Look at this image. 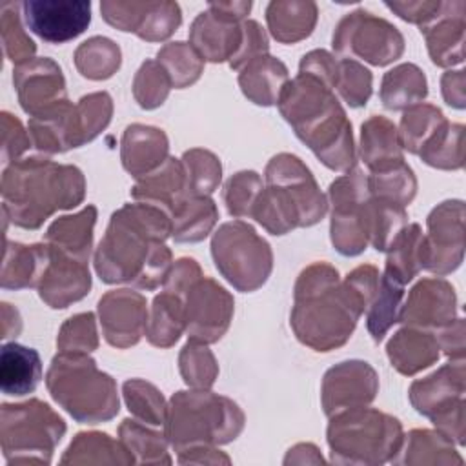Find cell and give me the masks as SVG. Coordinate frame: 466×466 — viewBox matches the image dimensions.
<instances>
[{
    "label": "cell",
    "mask_w": 466,
    "mask_h": 466,
    "mask_svg": "<svg viewBox=\"0 0 466 466\" xmlns=\"http://www.w3.org/2000/svg\"><path fill=\"white\" fill-rule=\"evenodd\" d=\"M171 233V218L157 206L126 204L113 213L100 240L95 266L104 282H131L155 289L171 269V253L164 238Z\"/></svg>",
    "instance_id": "1"
},
{
    "label": "cell",
    "mask_w": 466,
    "mask_h": 466,
    "mask_svg": "<svg viewBox=\"0 0 466 466\" xmlns=\"http://www.w3.org/2000/svg\"><path fill=\"white\" fill-rule=\"evenodd\" d=\"M366 308L368 302L350 280L340 284L337 269L317 262L297 280L291 326L300 342L328 351L351 337Z\"/></svg>",
    "instance_id": "2"
},
{
    "label": "cell",
    "mask_w": 466,
    "mask_h": 466,
    "mask_svg": "<svg viewBox=\"0 0 466 466\" xmlns=\"http://www.w3.org/2000/svg\"><path fill=\"white\" fill-rule=\"evenodd\" d=\"M331 87L328 80L300 71L295 80L284 86L277 104L299 138L328 167L346 171L355 164L351 124Z\"/></svg>",
    "instance_id": "3"
},
{
    "label": "cell",
    "mask_w": 466,
    "mask_h": 466,
    "mask_svg": "<svg viewBox=\"0 0 466 466\" xmlns=\"http://www.w3.org/2000/svg\"><path fill=\"white\" fill-rule=\"evenodd\" d=\"M84 177L75 166L47 158H20L2 173V213L15 226L36 229L56 209L75 208L84 200Z\"/></svg>",
    "instance_id": "4"
},
{
    "label": "cell",
    "mask_w": 466,
    "mask_h": 466,
    "mask_svg": "<svg viewBox=\"0 0 466 466\" xmlns=\"http://www.w3.org/2000/svg\"><path fill=\"white\" fill-rule=\"evenodd\" d=\"M51 397L78 422L96 424L118 413L116 384L86 353L62 351L46 373Z\"/></svg>",
    "instance_id": "5"
},
{
    "label": "cell",
    "mask_w": 466,
    "mask_h": 466,
    "mask_svg": "<svg viewBox=\"0 0 466 466\" xmlns=\"http://www.w3.org/2000/svg\"><path fill=\"white\" fill-rule=\"evenodd\" d=\"M244 415L235 402L208 391H178L166 413V435L173 448L182 450L224 444L235 439Z\"/></svg>",
    "instance_id": "6"
},
{
    "label": "cell",
    "mask_w": 466,
    "mask_h": 466,
    "mask_svg": "<svg viewBox=\"0 0 466 466\" xmlns=\"http://www.w3.org/2000/svg\"><path fill=\"white\" fill-rule=\"evenodd\" d=\"M64 433V420L36 399L2 404L0 437L7 464H47Z\"/></svg>",
    "instance_id": "7"
},
{
    "label": "cell",
    "mask_w": 466,
    "mask_h": 466,
    "mask_svg": "<svg viewBox=\"0 0 466 466\" xmlns=\"http://www.w3.org/2000/svg\"><path fill=\"white\" fill-rule=\"evenodd\" d=\"M328 442L337 462H382L399 451L402 433L397 419L362 406L333 415Z\"/></svg>",
    "instance_id": "8"
},
{
    "label": "cell",
    "mask_w": 466,
    "mask_h": 466,
    "mask_svg": "<svg viewBox=\"0 0 466 466\" xmlns=\"http://www.w3.org/2000/svg\"><path fill=\"white\" fill-rule=\"evenodd\" d=\"M211 253L218 271L240 291L257 289L271 271L268 242L240 220L220 226L213 237Z\"/></svg>",
    "instance_id": "9"
},
{
    "label": "cell",
    "mask_w": 466,
    "mask_h": 466,
    "mask_svg": "<svg viewBox=\"0 0 466 466\" xmlns=\"http://www.w3.org/2000/svg\"><path fill=\"white\" fill-rule=\"evenodd\" d=\"M333 47L340 56H359L373 66H386L400 56L404 40L390 22L368 11H353L339 22Z\"/></svg>",
    "instance_id": "10"
},
{
    "label": "cell",
    "mask_w": 466,
    "mask_h": 466,
    "mask_svg": "<svg viewBox=\"0 0 466 466\" xmlns=\"http://www.w3.org/2000/svg\"><path fill=\"white\" fill-rule=\"evenodd\" d=\"M333 204L331 242L342 255H359L368 244L366 202L370 198L368 177L355 169L329 186Z\"/></svg>",
    "instance_id": "11"
},
{
    "label": "cell",
    "mask_w": 466,
    "mask_h": 466,
    "mask_svg": "<svg viewBox=\"0 0 466 466\" xmlns=\"http://www.w3.org/2000/svg\"><path fill=\"white\" fill-rule=\"evenodd\" d=\"M251 2L209 4L189 31L197 53L209 62L231 60L242 44V18L249 13Z\"/></svg>",
    "instance_id": "12"
},
{
    "label": "cell",
    "mask_w": 466,
    "mask_h": 466,
    "mask_svg": "<svg viewBox=\"0 0 466 466\" xmlns=\"http://www.w3.org/2000/svg\"><path fill=\"white\" fill-rule=\"evenodd\" d=\"M233 315L231 295L211 279H198L184 297L186 331L193 342L218 340Z\"/></svg>",
    "instance_id": "13"
},
{
    "label": "cell",
    "mask_w": 466,
    "mask_h": 466,
    "mask_svg": "<svg viewBox=\"0 0 466 466\" xmlns=\"http://www.w3.org/2000/svg\"><path fill=\"white\" fill-rule=\"evenodd\" d=\"M25 25L49 44H64L82 35L91 22L89 2L25 0L22 4Z\"/></svg>",
    "instance_id": "14"
},
{
    "label": "cell",
    "mask_w": 466,
    "mask_h": 466,
    "mask_svg": "<svg viewBox=\"0 0 466 466\" xmlns=\"http://www.w3.org/2000/svg\"><path fill=\"white\" fill-rule=\"evenodd\" d=\"M102 16L120 31H133L144 40H164L180 25L175 2H102Z\"/></svg>",
    "instance_id": "15"
},
{
    "label": "cell",
    "mask_w": 466,
    "mask_h": 466,
    "mask_svg": "<svg viewBox=\"0 0 466 466\" xmlns=\"http://www.w3.org/2000/svg\"><path fill=\"white\" fill-rule=\"evenodd\" d=\"M20 106L31 116L44 115L69 102L60 67L51 58H33L13 71Z\"/></svg>",
    "instance_id": "16"
},
{
    "label": "cell",
    "mask_w": 466,
    "mask_h": 466,
    "mask_svg": "<svg viewBox=\"0 0 466 466\" xmlns=\"http://www.w3.org/2000/svg\"><path fill=\"white\" fill-rule=\"evenodd\" d=\"M377 393V375L371 366L360 360H348L331 368L322 384L324 411L333 417L337 413L362 408L373 400Z\"/></svg>",
    "instance_id": "17"
},
{
    "label": "cell",
    "mask_w": 466,
    "mask_h": 466,
    "mask_svg": "<svg viewBox=\"0 0 466 466\" xmlns=\"http://www.w3.org/2000/svg\"><path fill=\"white\" fill-rule=\"evenodd\" d=\"M98 313L107 342L116 348L133 346L146 333V299L137 291L115 289L106 293L98 302Z\"/></svg>",
    "instance_id": "18"
},
{
    "label": "cell",
    "mask_w": 466,
    "mask_h": 466,
    "mask_svg": "<svg viewBox=\"0 0 466 466\" xmlns=\"http://www.w3.org/2000/svg\"><path fill=\"white\" fill-rule=\"evenodd\" d=\"M266 178L268 184L280 186L297 202L304 226H311L324 217L326 200L300 158L288 153L271 158L266 167Z\"/></svg>",
    "instance_id": "19"
},
{
    "label": "cell",
    "mask_w": 466,
    "mask_h": 466,
    "mask_svg": "<svg viewBox=\"0 0 466 466\" xmlns=\"http://www.w3.org/2000/svg\"><path fill=\"white\" fill-rule=\"evenodd\" d=\"M49 246V244H47ZM47 268L40 279V299L51 308H66L80 300L91 288V277L86 262L76 260L55 248H51Z\"/></svg>",
    "instance_id": "20"
},
{
    "label": "cell",
    "mask_w": 466,
    "mask_h": 466,
    "mask_svg": "<svg viewBox=\"0 0 466 466\" xmlns=\"http://www.w3.org/2000/svg\"><path fill=\"white\" fill-rule=\"evenodd\" d=\"M131 195L140 202L160 208L171 218L178 206L191 197L182 160L167 157L162 166L142 177V180L133 187Z\"/></svg>",
    "instance_id": "21"
},
{
    "label": "cell",
    "mask_w": 466,
    "mask_h": 466,
    "mask_svg": "<svg viewBox=\"0 0 466 466\" xmlns=\"http://www.w3.org/2000/svg\"><path fill=\"white\" fill-rule=\"evenodd\" d=\"M453 315V289L442 280L419 282L399 313V320L415 326H439Z\"/></svg>",
    "instance_id": "22"
},
{
    "label": "cell",
    "mask_w": 466,
    "mask_h": 466,
    "mask_svg": "<svg viewBox=\"0 0 466 466\" xmlns=\"http://www.w3.org/2000/svg\"><path fill=\"white\" fill-rule=\"evenodd\" d=\"M167 160V138L162 129L133 124L122 138V164L135 175L144 177Z\"/></svg>",
    "instance_id": "23"
},
{
    "label": "cell",
    "mask_w": 466,
    "mask_h": 466,
    "mask_svg": "<svg viewBox=\"0 0 466 466\" xmlns=\"http://www.w3.org/2000/svg\"><path fill=\"white\" fill-rule=\"evenodd\" d=\"M2 262V288L22 289L40 284V279L47 268L51 249L47 244L24 246L18 242H4Z\"/></svg>",
    "instance_id": "24"
},
{
    "label": "cell",
    "mask_w": 466,
    "mask_h": 466,
    "mask_svg": "<svg viewBox=\"0 0 466 466\" xmlns=\"http://www.w3.org/2000/svg\"><path fill=\"white\" fill-rule=\"evenodd\" d=\"M42 379V362L36 350L7 342L0 351V388L5 395L22 397L36 390Z\"/></svg>",
    "instance_id": "25"
},
{
    "label": "cell",
    "mask_w": 466,
    "mask_h": 466,
    "mask_svg": "<svg viewBox=\"0 0 466 466\" xmlns=\"http://www.w3.org/2000/svg\"><path fill=\"white\" fill-rule=\"evenodd\" d=\"M95 218H96L95 206H87L76 215L60 217L49 226L46 233V242L51 248L76 260L87 262L89 251H91Z\"/></svg>",
    "instance_id": "26"
},
{
    "label": "cell",
    "mask_w": 466,
    "mask_h": 466,
    "mask_svg": "<svg viewBox=\"0 0 466 466\" xmlns=\"http://www.w3.org/2000/svg\"><path fill=\"white\" fill-rule=\"evenodd\" d=\"M238 82L249 100L260 106H269L279 100L288 84V69L280 60L262 55L244 66Z\"/></svg>",
    "instance_id": "27"
},
{
    "label": "cell",
    "mask_w": 466,
    "mask_h": 466,
    "mask_svg": "<svg viewBox=\"0 0 466 466\" xmlns=\"http://www.w3.org/2000/svg\"><path fill=\"white\" fill-rule=\"evenodd\" d=\"M271 35L284 44H293L309 36L317 22L313 2H271L266 9Z\"/></svg>",
    "instance_id": "28"
},
{
    "label": "cell",
    "mask_w": 466,
    "mask_h": 466,
    "mask_svg": "<svg viewBox=\"0 0 466 466\" xmlns=\"http://www.w3.org/2000/svg\"><path fill=\"white\" fill-rule=\"evenodd\" d=\"M439 344L430 333L400 329L388 342V357L391 364L404 375H413L430 366L439 357Z\"/></svg>",
    "instance_id": "29"
},
{
    "label": "cell",
    "mask_w": 466,
    "mask_h": 466,
    "mask_svg": "<svg viewBox=\"0 0 466 466\" xmlns=\"http://www.w3.org/2000/svg\"><path fill=\"white\" fill-rule=\"evenodd\" d=\"M184 328V299L164 289V293L157 295L153 300L151 317L146 324V337L151 344L167 348L178 340Z\"/></svg>",
    "instance_id": "30"
},
{
    "label": "cell",
    "mask_w": 466,
    "mask_h": 466,
    "mask_svg": "<svg viewBox=\"0 0 466 466\" xmlns=\"http://www.w3.org/2000/svg\"><path fill=\"white\" fill-rule=\"evenodd\" d=\"M399 146L397 129L384 116H371L362 124L360 155L371 171L384 164L400 160L402 155Z\"/></svg>",
    "instance_id": "31"
},
{
    "label": "cell",
    "mask_w": 466,
    "mask_h": 466,
    "mask_svg": "<svg viewBox=\"0 0 466 466\" xmlns=\"http://www.w3.org/2000/svg\"><path fill=\"white\" fill-rule=\"evenodd\" d=\"M113 111L107 93H93L71 107V147H78L95 138L109 122Z\"/></svg>",
    "instance_id": "32"
},
{
    "label": "cell",
    "mask_w": 466,
    "mask_h": 466,
    "mask_svg": "<svg viewBox=\"0 0 466 466\" xmlns=\"http://www.w3.org/2000/svg\"><path fill=\"white\" fill-rule=\"evenodd\" d=\"M217 220V208L208 197H189L171 215V235L178 242L202 240Z\"/></svg>",
    "instance_id": "33"
},
{
    "label": "cell",
    "mask_w": 466,
    "mask_h": 466,
    "mask_svg": "<svg viewBox=\"0 0 466 466\" xmlns=\"http://www.w3.org/2000/svg\"><path fill=\"white\" fill-rule=\"evenodd\" d=\"M426 96V78L413 64H402L382 78L380 98L388 109H404Z\"/></svg>",
    "instance_id": "34"
},
{
    "label": "cell",
    "mask_w": 466,
    "mask_h": 466,
    "mask_svg": "<svg viewBox=\"0 0 466 466\" xmlns=\"http://www.w3.org/2000/svg\"><path fill=\"white\" fill-rule=\"evenodd\" d=\"M422 242L424 237L417 224L402 229L388 248L390 255L384 273L393 277L400 284L410 282L419 268H422Z\"/></svg>",
    "instance_id": "35"
},
{
    "label": "cell",
    "mask_w": 466,
    "mask_h": 466,
    "mask_svg": "<svg viewBox=\"0 0 466 466\" xmlns=\"http://www.w3.org/2000/svg\"><path fill=\"white\" fill-rule=\"evenodd\" d=\"M402 286L399 280H395L390 275H382L379 280L377 291L370 302V313H368V331L371 333L375 342H380L386 335V331L399 322L400 313V299H402Z\"/></svg>",
    "instance_id": "36"
},
{
    "label": "cell",
    "mask_w": 466,
    "mask_h": 466,
    "mask_svg": "<svg viewBox=\"0 0 466 466\" xmlns=\"http://www.w3.org/2000/svg\"><path fill=\"white\" fill-rule=\"evenodd\" d=\"M75 64L84 76L102 80L118 69L120 49L113 40L106 36H93L80 44L75 53Z\"/></svg>",
    "instance_id": "37"
},
{
    "label": "cell",
    "mask_w": 466,
    "mask_h": 466,
    "mask_svg": "<svg viewBox=\"0 0 466 466\" xmlns=\"http://www.w3.org/2000/svg\"><path fill=\"white\" fill-rule=\"evenodd\" d=\"M157 62L166 69L171 86L186 87L193 84L202 73V56L186 42H173L164 46L158 55Z\"/></svg>",
    "instance_id": "38"
},
{
    "label": "cell",
    "mask_w": 466,
    "mask_h": 466,
    "mask_svg": "<svg viewBox=\"0 0 466 466\" xmlns=\"http://www.w3.org/2000/svg\"><path fill=\"white\" fill-rule=\"evenodd\" d=\"M20 7L22 4L16 2H4L0 5V31L4 53L16 66L33 60V55L36 51L35 42L27 36L25 29L22 27L18 13Z\"/></svg>",
    "instance_id": "39"
},
{
    "label": "cell",
    "mask_w": 466,
    "mask_h": 466,
    "mask_svg": "<svg viewBox=\"0 0 466 466\" xmlns=\"http://www.w3.org/2000/svg\"><path fill=\"white\" fill-rule=\"evenodd\" d=\"M444 122L442 113L431 106H413L410 107L400 122L399 144L410 153H417L431 138L437 127Z\"/></svg>",
    "instance_id": "40"
},
{
    "label": "cell",
    "mask_w": 466,
    "mask_h": 466,
    "mask_svg": "<svg viewBox=\"0 0 466 466\" xmlns=\"http://www.w3.org/2000/svg\"><path fill=\"white\" fill-rule=\"evenodd\" d=\"M124 397L127 402L129 411L140 419L142 422L149 424H166V404L160 391L144 380L133 379L124 384Z\"/></svg>",
    "instance_id": "41"
},
{
    "label": "cell",
    "mask_w": 466,
    "mask_h": 466,
    "mask_svg": "<svg viewBox=\"0 0 466 466\" xmlns=\"http://www.w3.org/2000/svg\"><path fill=\"white\" fill-rule=\"evenodd\" d=\"M182 164L187 175V187L191 197H208L220 182L218 158L204 149H191L184 155Z\"/></svg>",
    "instance_id": "42"
},
{
    "label": "cell",
    "mask_w": 466,
    "mask_h": 466,
    "mask_svg": "<svg viewBox=\"0 0 466 466\" xmlns=\"http://www.w3.org/2000/svg\"><path fill=\"white\" fill-rule=\"evenodd\" d=\"M180 373L189 386L200 390L209 388L217 377L213 353L206 346H200V342H187L180 353Z\"/></svg>",
    "instance_id": "43"
},
{
    "label": "cell",
    "mask_w": 466,
    "mask_h": 466,
    "mask_svg": "<svg viewBox=\"0 0 466 466\" xmlns=\"http://www.w3.org/2000/svg\"><path fill=\"white\" fill-rule=\"evenodd\" d=\"M120 437L127 451L142 453V462H169L162 435L147 430L138 420L126 419L120 426Z\"/></svg>",
    "instance_id": "44"
},
{
    "label": "cell",
    "mask_w": 466,
    "mask_h": 466,
    "mask_svg": "<svg viewBox=\"0 0 466 466\" xmlns=\"http://www.w3.org/2000/svg\"><path fill=\"white\" fill-rule=\"evenodd\" d=\"M169 87H171V80L166 69L155 60H146L142 64L133 84L135 98L146 109H153L160 106L166 100Z\"/></svg>",
    "instance_id": "45"
},
{
    "label": "cell",
    "mask_w": 466,
    "mask_h": 466,
    "mask_svg": "<svg viewBox=\"0 0 466 466\" xmlns=\"http://www.w3.org/2000/svg\"><path fill=\"white\" fill-rule=\"evenodd\" d=\"M335 87L351 107H360L371 95V73L359 62L344 58L337 66Z\"/></svg>",
    "instance_id": "46"
},
{
    "label": "cell",
    "mask_w": 466,
    "mask_h": 466,
    "mask_svg": "<svg viewBox=\"0 0 466 466\" xmlns=\"http://www.w3.org/2000/svg\"><path fill=\"white\" fill-rule=\"evenodd\" d=\"M98 344L95 317L93 313H80L71 319L60 328L56 346L60 351L71 353H89Z\"/></svg>",
    "instance_id": "47"
},
{
    "label": "cell",
    "mask_w": 466,
    "mask_h": 466,
    "mask_svg": "<svg viewBox=\"0 0 466 466\" xmlns=\"http://www.w3.org/2000/svg\"><path fill=\"white\" fill-rule=\"evenodd\" d=\"M262 191V182L257 173L242 171L229 178L226 186V202L233 217H251L253 204Z\"/></svg>",
    "instance_id": "48"
},
{
    "label": "cell",
    "mask_w": 466,
    "mask_h": 466,
    "mask_svg": "<svg viewBox=\"0 0 466 466\" xmlns=\"http://www.w3.org/2000/svg\"><path fill=\"white\" fill-rule=\"evenodd\" d=\"M2 164L4 167L16 162L18 157L33 144L31 137L25 133L22 122L11 113L2 115Z\"/></svg>",
    "instance_id": "49"
},
{
    "label": "cell",
    "mask_w": 466,
    "mask_h": 466,
    "mask_svg": "<svg viewBox=\"0 0 466 466\" xmlns=\"http://www.w3.org/2000/svg\"><path fill=\"white\" fill-rule=\"evenodd\" d=\"M268 51V38L262 27L253 22V20H244L242 22V44L237 51V55L229 60V66L233 69H238L251 62L257 56L266 55Z\"/></svg>",
    "instance_id": "50"
},
{
    "label": "cell",
    "mask_w": 466,
    "mask_h": 466,
    "mask_svg": "<svg viewBox=\"0 0 466 466\" xmlns=\"http://www.w3.org/2000/svg\"><path fill=\"white\" fill-rule=\"evenodd\" d=\"M391 11H395L400 18L410 20V22H417L422 27V22H430L437 16V13L441 11V2H388L386 4Z\"/></svg>",
    "instance_id": "51"
}]
</instances>
